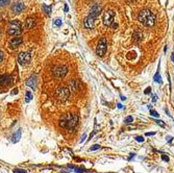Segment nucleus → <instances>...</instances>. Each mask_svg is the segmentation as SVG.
Instances as JSON below:
<instances>
[{
	"mask_svg": "<svg viewBox=\"0 0 174 173\" xmlns=\"http://www.w3.org/2000/svg\"><path fill=\"white\" fill-rule=\"evenodd\" d=\"M114 17H115V13L112 10H107L103 14V17H102L103 24L105 26H112L113 23H114Z\"/></svg>",
	"mask_w": 174,
	"mask_h": 173,
	"instance_id": "5",
	"label": "nucleus"
},
{
	"mask_svg": "<svg viewBox=\"0 0 174 173\" xmlns=\"http://www.w3.org/2000/svg\"><path fill=\"white\" fill-rule=\"evenodd\" d=\"M68 10H69V7L66 5V6H65V12H68Z\"/></svg>",
	"mask_w": 174,
	"mask_h": 173,
	"instance_id": "37",
	"label": "nucleus"
},
{
	"mask_svg": "<svg viewBox=\"0 0 174 173\" xmlns=\"http://www.w3.org/2000/svg\"><path fill=\"white\" fill-rule=\"evenodd\" d=\"M22 33V26H21L20 21L13 20L9 24L7 28V35L10 36H19Z\"/></svg>",
	"mask_w": 174,
	"mask_h": 173,
	"instance_id": "2",
	"label": "nucleus"
},
{
	"mask_svg": "<svg viewBox=\"0 0 174 173\" xmlns=\"http://www.w3.org/2000/svg\"><path fill=\"white\" fill-rule=\"evenodd\" d=\"M22 38H20V37H16V38L12 39V40L10 41V47L12 49H15L16 47H18L19 45L22 44Z\"/></svg>",
	"mask_w": 174,
	"mask_h": 173,
	"instance_id": "13",
	"label": "nucleus"
},
{
	"mask_svg": "<svg viewBox=\"0 0 174 173\" xmlns=\"http://www.w3.org/2000/svg\"><path fill=\"white\" fill-rule=\"evenodd\" d=\"M150 115L153 116V117H159L160 116L159 113H157V111H154V110H150Z\"/></svg>",
	"mask_w": 174,
	"mask_h": 173,
	"instance_id": "26",
	"label": "nucleus"
},
{
	"mask_svg": "<svg viewBox=\"0 0 174 173\" xmlns=\"http://www.w3.org/2000/svg\"><path fill=\"white\" fill-rule=\"evenodd\" d=\"M138 20L146 27H150L155 24V16L148 9H144L139 13Z\"/></svg>",
	"mask_w": 174,
	"mask_h": 173,
	"instance_id": "1",
	"label": "nucleus"
},
{
	"mask_svg": "<svg viewBox=\"0 0 174 173\" xmlns=\"http://www.w3.org/2000/svg\"><path fill=\"white\" fill-rule=\"evenodd\" d=\"M12 80H13V77L12 75H9V74H4V75H1L0 76V86H7L10 83H12Z\"/></svg>",
	"mask_w": 174,
	"mask_h": 173,
	"instance_id": "10",
	"label": "nucleus"
},
{
	"mask_svg": "<svg viewBox=\"0 0 174 173\" xmlns=\"http://www.w3.org/2000/svg\"><path fill=\"white\" fill-rule=\"evenodd\" d=\"M94 24H95V18L91 17V16H88L85 19V21H83V26L86 28H89V29L90 28H93Z\"/></svg>",
	"mask_w": 174,
	"mask_h": 173,
	"instance_id": "11",
	"label": "nucleus"
},
{
	"mask_svg": "<svg viewBox=\"0 0 174 173\" xmlns=\"http://www.w3.org/2000/svg\"><path fill=\"white\" fill-rule=\"evenodd\" d=\"M159 72H160V67H159V69H157V73L154 75V82L155 83H162V77H160V75Z\"/></svg>",
	"mask_w": 174,
	"mask_h": 173,
	"instance_id": "21",
	"label": "nucleus"
},
{
	"mask_svg": "<svg viewBox=\"0 0 174 173\" xmlns=\"http://www.w3.org/2000/svg\"><path fill=\"white\" fill-rule=\"evenodd\" d=\"M2 60H3V53H2V52L0 51V63L2 62Z\"/></svg>",
	"mask_w": 174,
	"mask_h": 173,
	"instance_id": "33",
	"label": "nucleus"
},
{
	"mask_svg": "<svg viewBox=\"0 0 174 173\" xmlns=\"http://www.w3.org/2000/svg\"><path fill=\"white\" fill-rule=\"evenodd\" d=\"M155 122H157V124H160L162 127H165V126H166L165 123H164V121H162V120H155Z\"/></svg>",
	"mask_w": 174,
	"mask_h": 173,
	"instance_id": "29",
	"label": "nucleus"
},
{
	"mask_svg": "<svg viewBox=\"0 0 174 173\" xmlns=\"http://www.w3.org/2000/svg\"><path fill=\"white\" fill-rule=\"evenodd\" d=\"M150 91H151V88H150V87H149V88H147L146 90H145L144 93H145V94H149V93H150Z\"/></svg>",
	"mask_w": 174,
	"mask_h": 173,
	"instance_id": "32",
	"label": "nucleus"
},
{
	"mask_svg": "<svg viewBox=\"0 0 174 173\" xmlns=\"http://www.w3.org/2000/svg\"><path fill=\"white\" fill-rule=\"evenodd\" d=\"M21 135H22V132H21V129L18 130L17 133H15L14 136H13V142L14 143H17V142H19V140L21 139Z\"/></svg>",
	"mask_w": 174,
	"mask_h": 173,
	"instance_id": "19",
	"label": "nucleus"
},
{
	"mask_svg": "<svg viewBox=\"0 0 174 173\" xmlns=\"http://www.w3.org/2000/svg\"><path fill=\"white\" fill-rule=\"evenodd\" d=\"M118 107H119V109H122V104L119 103V104H118Z\"/></svg>",
	"mask_w": 174,
	"mask_h": 173,
	"instance_id": "39",
	"label": "nucleus"
},
{
	"mask_svg": "<svg viewBox=\"0 0 174 173\" xmlns=\"http://www.w3.org/2000/svg\"><path fill=\"white\" fill-rule=\"evenodd\" d=\"M69 118H70V114H66L64 115V116L62 117V119H60V125L62 127H66L67 126V123H68V120H69Z\"/></svg>",
	"mask_w": 174,
	"mask_h": 173,
	"instance_id": "17",
	"label": "nucleus"
},
{
	"mask_svg": "<svg viewBox=\"0 0 174 173\" xmlns=\"http://www.w3.org/2000/svg\"><path fill=\"white\" fill-rule=\"evenodd\" d=\"M14 172L15 173H27V171L24 170V169H15Z\"/></svg>",
	"mask_w": 174,
	"mask_h": 173,
	"instance_id": "27",
	"label": "nucleus"
},
{
	"mask_svg": "<svg viewBox=\"0 0 174 173\" xmlns=\"http://www.w3.org/2000/svg\"><path fill=\"white\" fill-rule=\"evenodd\" d=\"M133 118L131 116H128V117L125 118V123H126V124H130V123H133Z\"/></svg>",
	"mask_w": 174,
	"mask_h": 173,
	"instance_id": "23",
	"label": "nucleus"
},
{
	"mask_svg": "<svg viewBox=\"0 0 174 173\" xmlns=\"http://www.w3.org/2000/svg\"><path fill=\"white\" fill-rule=\"evenodd\" d=\"M77 124H78V116L77 115H70V118H69V120H68V123H67V126H66V128H68L69 132H73V129H74Z\"/></svg>",
	"mask_w": 174,
	"mask_h": 173,
	"instance_id": "8",
	"label": "nucleus"
},
{
	"mask_svg": "<svg viewBox=\"0 0 174 173\" xmlns=\"http://www.w3.org/2000/svg\"><path fill=\"white\" fill-rule=\"evenodd\" d=\"M70 89H72V90H78L79 89V83H78V80H75V79H72L70 82Z\"/></svg>",
	"mask_w": 174,
	"mask_h": 173,
	"instance_id": "18",
	"label": "nucleus"
},
{
	"mask_svg": "<svg viewBox=\"0 0 174 173\" xmlns=\"http://www.w3.org/2000/svg\"><path fill=\"white\" fill-rule=\"evenodd\" d=\"M101 148V146L98 145V144H95V145L92 146L91 148H90V151H94V150H98V149Z\"/></svg>",
	"mask_w": 174,
	"mask_h": 173,
	"instance_id": "24",
	"label": "nucleus"
},
{
	"mask_svg": "<svg viewBox=\"0 0 174 173\" xmlns=\"http://www.w3.org/2000/svg\"><path fill=\"white\" fill-rule=\"evenodd\" d=\"M10 0H0V6H4L5 4L9 2Z\"/></svg>",
	"mask_w": 174,
	"mask_h": 173,
	"instance_id": "30",
	"label": "nucleus"
},
{
	"mask_svg": "<svg viewBox=\"0 0 174 173\" xmlns=\"http://www.w3.org/2000/svg\"><path fill=\"white\" fill-rule=\"evenodd\" d=\"M162 159H163V161H165V162H168V161H169V156H166V154H163V156H162Z\"/></svg>",
	"mask_w": 174,
	"mask_h": 173,
	"instance_id": "31",
	"label": "nucleus"
},
{
	"mask_svg": "<svg viewBox=\"0 0 174 173\" xmlns=\"http://www.w3.org/2000/svg\"><path fill=\"white\" fill-rule=\"evenodd\" d=\"M25 9V5L24 3H22V2H18V3H15L14 5L12 6V10L15 13V14H19V13L23 12Z\"/></svg>",
	"mask_w": 174,
	"mask_h": 173,
	"instance_id": "12",
	"label": "nucleus"
},
{
	"mask_svg": "<svg viewBox=\"0 0 174 173\" xmlns=\"http://www.w3.org/2000/svg\"><path fill=\"white\" fill-rule=\"evenodd\" d=\"M31 61V56L29 52H21L18 56V62L21 65H28Z\"/></svg>",
	"mask_w": 174,
	"mask_h": 173,
	"instance_id": "7",
	"label": "nucleus"
},
{
	"mask_svg": "<svg viewBox=\"0 0 174 173\" xmlns=\"http://www.w3.org/2000/svg\"><path fill=\"white\" fill-rule=\"evenodd\" d=\"M131 1H137V0H131Z\"/></svg>",
	"mask_w": 174,
	"mask_h": 173,
	"instance_id": "40",
	"label": "nucleus"
},
{
	"mask_svg": "<svg viewBox=\"0 0 174 173\" xmlns=\"http://www.w3.org/2000/svg\"><path fill=\"white\" fill-rule=\"evenodd\" d=\"M67 73H68V68L64 66V65L55 66L53 68V75L55 77H64L67 75Z\"/></svg>",
	"mask_w": 174,
	"mask_h": 173,
	"instance_id": "6",
	"label": "nucleus"
},
{
	"mask_svg": "<svg viewBox=\"0 0 174 173\" xmlns=\"http://www.w3.org/2000/svg\"><path fill=\"white\" fill-rule=\"evenodd\" d=\"M31 99H33V94H31V92L27 91L26 92V98H25V101L26 102H29Z\"/></svg>",
	"mask_w": 174,
	"mask_h": 173,
	"instance_id": "22",
	"label": "nucleus"
},
{
	"mask_svg": "<svg viewBox=\"0 0 174 173\" xmlns=\"http://www.w3.org/2000/svg\"><path fill=\"white\" fill-rule=\"evenodd\" d=\"M42 9H43V10L45 12V14H46L47 16H49V15H50V13H51V6H50V5L43 4Z\"/></svg>",
	"mask_w": 174,
	"mask_h": 173,
	"instance_id": "20",
	"label": "nucleus"
},
{
	"mask_svg": "<svg viewBox=\"0 0 174 173\" xmlns=\"http://www.w3.org/2000/svg\"><path fill=\"white\" fill-rule=\"evenodd\" d=\"M69 96H70V91L66 87H60V88H59L55 91V97L60 102L67 101L69 99Z\"/></svg>",
	"mask_w": 174,
	"mask_h": 173,
	"instance_id": "3",
	"label": "nucleus"
},
{
	"mask_svg": "<svg viewBox=\"0 0 174 173\" xmlns=\"http://www.w3.org/2000/svg\"><path fill=\"white\" fill-rule=\"evenodd\" d=\"M106 39L105 38H101L98 41V44H97L96 47V53L98 56H103L106 52Z\"/></svg>",
	"mask_w": 174,
	"mask_h": 173,
	"instance_id": "4",
	"label": "nucleus"
},
{
	"mask_svg": "<svg viewBox=\"0 0 174 173\" xmlns=\"http://www.w3.org/2000/svg\"><path fill=\"white\" fill-rule=\"evenodd\" d=\"M155 133H146V136L147 137H149V136H154Z\"/></svg>",
	"mask_w": 174,
	"mask_h": 173,
	"instance_id": "34",
	"label": "nucleus"
},
{
	"mask_svg": "<svg viewBox=\"0 0 174 173\" xmlns=\"http://www.w3.org/2000/svg\"><path fill=\"white\" fill-rule=\"evenodd\" d=\"M53 24H54L55 27H60V26L62 25V20H60V19H55Z\"/></svg>",
	"mask_w": 174,
	"mask_h": 173,
	"instance_id": "25",
	"label": "nucleus"
},
{
	"mask_svg": "<svg viewBox=\"0 0 174 173\" xmlns=\"http://www.w3.org/2000/svg\"><path fill=\"white\" fill-rule=\"evenodd\" d=\"M26 85L33 89H36L37 88V76L36 75H33V76H30L28 78L27 82H26Z\"/></svg>",
	"mask_w": 174,
	"mask_h": 173,
	"instance_id": "16",
	"label": "nucleus"
},
{
	"mask_svg": "<svg viewBox=\"0 0 174 173\" xmlns=\"http://www.w3.org/2000/svg\"><path fill=\"white\" fill-rule=\"evenodd\" d=\"M36 24H37L36 19H33V18L31 17H28L25 21V28L26 29H31V28L35 27Z\"/></svg>",
	"mask_w": 174,
	"mask_h": 173,
	"instance_id": "14",
	"label": "nucleus"
},
{
	"mask_svg": "<svg viewBox=\"0 0 174 173\" xmlns=\"http://www.w3.org/2000/svg\"><path fill=\"white\" fill-rule=\"evenodd\" d=\"M87 138V135H83V138H81V141H80V143H83V141H85V139Z\"/></svg>",
	"mask_w": 174,
	"mask_h": 173,
	"instance_id": "35",
	"label": "nucleus"
},
{
	"mask_svg": "<svg viewBox=\"0 0 174 173\" xmlns=\"http://www.w3.org/2000/svg\"><path fill=\"white\" fill-rule=\"evenodd\" d=\"M101 6H100L99 4H95V5H93V6H92V9H91V10H90V14H89V16H91V17H93V18H95V19H96L97 17H98V15L100 14V13H101Z\"/></svg>",
	"mask_w": 174,
	"mask_h": 173,
	"instance_id": "9",
	"label": "nucleus"
},
{
	"mask_svg": "<svg viewBox=\"0 0 174 173\" xmlns=\"http://www.w3.org/2000/svg\"><path fill=\"white\" fill-rule=\"evenodd\" d=\"M113 27H114V28H117V27H118V24H116V23H113Z\"/></svg>",
	"mask_w": 174,
	"mask_h": 173,
	"instance_id": "36",
	"label": "nucleus"
},
{
	"mask_svg": "<svg viewBox=\"0 0 174 173\" xmlns=\"http://www.w3.org/2000/svg\"><path fill=\"white\" fill-rule=\"evenodd\" d=\"M133 39L134 42H137V43L141 42L142 40H143V33H142V31L140 30V29L136 30L133 33Z\"/></svg>",
	"mask_w": 174,
	"mask_h": 173,
	"instance_id": "15",
	"label": "nucleus"
},
{
	"mask_svg": "<svg viewBox=\"0 0 174 173\" xmlns=\"http://www.w3.org/2000/svg\"><path fill=\"white\" fill-rule=\"evenodd\" d=\"M144 140H145V139L142 137V136H139V137L136 138V141H137V142H140V143H141V142H144Z\"/></svg>",
	"mask_w": 174,
	"mask_h": 173,
	"instance_id": "28",
	"label": "nucleus"
},
{
	"mask_svg": "<svg viewBox=\"0 0 174 173\" xmlns=\"http://www.w3.org/2000/svg\"><path fill=\"white\" fill-rule=\"evenodd\" d=\"M171 60L174 62V53H172V56H171Z\"/></svg>",
	"mask_w": 174,
	"mask_h": 173,
	"instance_id": "38",
	"label": "nucleus"
}]
</instances>
